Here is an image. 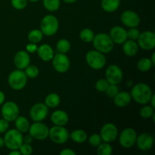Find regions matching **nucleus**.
<instances>
[{"instance_id": "ddd939ff", "label": "nucleus", "mask_w": 155, "mask_h": 155, "mask_svg": "<svg viewBox=\"0 0 155 155\" xmlns=\"http://www.w3.org/2000/svg\"><path fill=\"white\" fill-rule=\"evenodd\" d=\"M48 113V107L43 103H36L30 108V117L32 120L40 122L44 120Z\"/></svg>"}, {"instance_id": "7ed1b4c3", "label": "nucleus", "mask_w": 155, "mask_h": 155, "mask_svg": "<svg viewBox=\"0 0 155 155\" xmlns=\"http://www.w3.org/2000/svg\"><path fill=\"white\" fill-rule=\"evenodd\" d=\"M5 145L9 150H18L23 143L22 133L17 129L8 130L4 136Z\"/></svg>"}, {"instance_id": "2eb2a0df", "label": "nucleus", "mask_w": 155, "mask_h": 155, "mask_svg": "<svg viewBox=\"0 0 155 155\" xmlns=\"http://www.w3.org/2000/svg\"><path fill=\"white\" fill-rule=\"evenodd\" d=\"M100 136L104 142H112L117 139L118 136L117 128L114 124L107 123L101 127Z\"/></svg>"}, {"instance_id": "c756f323", "label": "nucleus", "mask_w": 155, "mask_h": 155, "mask_svg": "<svg viewBox=\"0 0 155 155\" xmlns=\"http://www.w3.org/2000/svg\"><path fill=\"white\" fill-rule=\"evenodd\" d=\"M43 38V33L40 30H33L29 33L28 40L32 43H38Z\"/></svg>"}, {"instance_id": "f257e3e1", "label": "nucleus", "mask_w": 155, "mask_h": 155, "mask_svg": "<svg viewBox=\"0 0 155 155\" xmlns=\"http://www.w3.org/2000/svg\"><path fill=\"white\" fill-rule=\"evenodd\" d=\"M152 94V91L149 86L145 83H140L133 86L130 95L136 102L140 104H145L150 101Z\"/></svg>"}, {"instance_id": "6ab92c4d", "label": "nucleus", "mask_w": 155, "mask_h": 155, "mask_svg": "<svg viewBox=\"0 0 155 155\" xmlns=\"http://www.w3.org/2000/svg\"><path fill=\"white\" fill-rule=\"evenodd\" d=\"M14 63L18 69L24 70L30 63V54L25 51H18L14 58Z\"/></svg>"}, {"instance_id": "6e6552de", "label": "nucleus", "mask_w": 155, "mask_h": 155, "mask_svg": "<svg viewBox=\"0 0 155 155\" xmlns=\"http://www.w3.org/2000/svg\"><path fill=\"white\" fill-rule=\"evenodd\" d=\"M20 110L18 104L14 101H6L2 104L1 114L3 119L8 122H13L19 116Z\"/></svg>"}, {"instance_id": "423d86ee", "label": "nucleus", "mask_w": 155, "mask_h": 155, "mask_svg": "<svg viewBox=\"0 0 155 155\" xmlns=\"http://www.w3.org/2000/svg\"><path fill=\"white\" fill-rule=\"evenodd\" d=\"M86 61L87 64L94 70L102 69L106 64V58L103 53L92 50L87 52L86 55Z\"/></svg>"}, {"instance_id": "9b49d317", "label": "nucleus", "mask_w": 155, "mask_h": 155, "mask_svg": "<svg viewBox=\"0 0 155 155\" xmlns=\"http://www.w3.org/2000/svg\"><path fill=\"white\" fill-rule=\"evenodd\" d=\"M136 139H137V134L136 130L133 128H127L123 130L120 135V144L124 148H131L136 144Z\"/></svg>"}, {"instance_id": "f704fd0d", "label": "nucleus", "mask_w": 155, "mask_h": 155, "mask_svg": "<svg viewBox=\"0 0 155 155\" xmlns=\"http://www.w3.org/2000/svg\"><path fill=\"white\" fill-rule=\"evenodd\" d=\"M154 113V108L151 105H145L142 107L140 110V115L142 117L148 119L152 117L153 114Z\"/></svg>"}, {"instance_id": "58836bf2", "label": "nucleus", "mask_w": 155, "mask_h": 155, "mask_svg": "<svg viewBox=\"0 0 155 155\" xmlns=\"http://www.w3.org/2000/svg\"><path fill=\"white\" fill-rule=\"evenodd\" d=\"M101 142H102V139L99 134H96V133L92 134L89 138V144L93 147H98L101 143Z\"/></svg>"}, {"instance_id": "79ce46f5", "label": "nucleus", "mask_w": 155, "mask_h": 155, "mask_svg": "<svg viewBox=\"0 0 155 155\" xmlns=\"http://www.w3.org/2000/svg\"><path fill=\"white\" fill-rule=\"evenodd\" d=\"M9 128L8 121L5 119H0V133H5Z\"/></svg>"}, {"instance_id": "b1692460", "label": "nucleus", "mask_w": 155, "mask_h": 155, "mask_svg": "<svg viewBox=\"0 0 155 155\" xmlns=\"http://www.w3.org/2000/svg\"><path fill=\"white\" fill-rule=\"evenodd\" d=\"M120 5V0H101V6L106 12H114L117 10Z\"/></svg>"}, {"instance_id": "a211bd4d", "label": "nucleus", "mask_w": 155, "mask_h": 155, "mask_svg": "<svg viewBox=\"0 0 155 155\" xmlns=\"http://www.w3.org/2000/svg\"><path fill=\"white\" fill-rule=\"evenodd\" d=\"M110 37L111 38L114 43L123 44L128 38H127V30L122 27L116 26L114 27L110 31Z\"/></svg>"}, {"instance_id": "a878e982", "label": "nucleus", "mask_w": 155, "mask_h": 155, "mask_svg": "<svg viewBox=\"0 0 155 155\" xmlns=\"http://www.w3.org/2000/svg\"><path fill=\"white\" fill-rule=\"evenodd\" d=\"M61 98L57 93H49L45 98V104L48 107L54 108L60 104Z\"/></svg>"}, {"instance_id": "412c9836", "label": "nucleus", "mask_w": 155, "mask_h": 155, "mask_svg": "<svg viewBox=\"0 0 155 155\" xmlns=\"http://www.w3.org/2000/svg\"><path fill=\"white\" fill-rule=\"evenodd\" d=\"M51 120L55 126L64 127L68 122V115L66 112L62 110H55L51 114Z\"/></svg>"}, {"instance_id": "7c9ffc66", "label": "nucleus", "mask_w": 155, "mask_h": 155, "mask_svg": "<svg viewBox=\"0 0 155 155\" xmlns=\"http://www.w3.org/2000/svg\"><path fill=\"white\" fill-rule=\"evenodd\" d=\"M94 36H95L94 32L89 28H85L80 31V38L84 42H91Z\"/></svg>"}, {"instance_id": "f3484780", "label": "nucleus", "mask_w": 155, "mask_h": 155, "mask_svg": "<svg viewBox=\"0 0 155 155\" xmlns=\"http://www.w3.org/2000/svg\"><path fill=\"white\" fill-rule=\"evenodd\" d=\"M136 143L139 150L143 151H148L151 149L154 144V139L152 136L148 133H142L137 136Z\"/></svg>"}, {"instance_id": "0eeeda50", "label": "nucleus", "mask_w": 155, "mask_h": 155, "mask_svg": "<svg viewBox=\"0 0 155 155\" xmlns=\"http://www.w3.org/2000/svg\"><path fill=\"white\" fill-rule=\"evenodd\" d=\"M48 137L55 144L65 143L70 138L68 130L62 126H54L48 131Z\"/></svg>"}, {"instance_id": "f8f14e48", "label": "nucleus", "mask_w": 155, "mask_h": 155, "mask_svg": "<svg viewBox=\"0 0 155 155\" xmlns=\"http://www.w3.org/2000/svg\"><path fill=\"white\" fill-rule=\"evenodd\" d=\"M138 45L144 50H151L155 47V34L152 31H145L139 34Z\"/></svg>"}, {"instance_id": "2f4dec72", "label": "nucleus", "mask_w": 155, "mask_h": 155, "mask_svg": "<svg viewBox=\"0 0 155 155\" xmlns=\"http://www.w3.org/2000/svg\"><path fill=\"white\" fill-rule=\"evenodd\" d=\"M112 149L111 145L109 144V142H104L102 143L101 142L99 145L98 146V149H97V153L98 155H110L112 154Z\"/></svg>"}, {"instance_id": "3c124183", "label": "nucleus", "mask_w": 155, "mask_h": 155, "mask_svg": "<svg viewBox=\"0 0 155 155\" xmlns=\"http://www.w3.org/2000/svg\"><path fill=\"white\" fill-rule=\"evenodd\" d=\"M151 61V63H152L153 66H154V65H155V54H154V53H153V54H152Z\"/></svg>"}, {"instance_id": "9d476101", "label": "nucleus", "mask_w": 155, "mask_h": 155, "mask_svg": "<svg viewBox=\"0 0 155 155\" xmlns=\"http://www.w3.org/2000/svg\"><path fill=\"white\" fill-rule=\"evenodd\" d=\"M29 134L35 139L37 140H44L48 137V127L42 124V122H35L30 126L29 128Z\"/></svg>"}, {"instance_id": "4468645a", "label": "nucleus", "mask_w": 155, "mask_h": 155, "mask_svg": "<svg viewBox=\"0 0 155 155\" xmlns=\"http://www.w3.org/2000/svg\"><path fill=\"white\" fill-rule=\"evenodd\" d=\"M105 77L109 84H119L123 80L122 70L117 65H110L106 70Z\"/></svg>"}, {"instance_id": "49530a36", "label": "nucleus", "mask_w": 155, "mask_h": 155, "mask_svg": "<svg viewBox=\"0 0 155 155\" xmlns=\"http://www.w3.org/2000/svg\"><path fill=\"white\" fill-rule=\"evenodd\" d=\"M5 98V94L2 91H0V106L4 103Z\"/></svg>"}, {"instance_id": "c9c22d12", "label": "nucleus", "mask_w": 155, "mask_h": 155, "mask_svg": "<svg viewBox=\"0 0 155 155\" xmlns=\"http://www.w3.org/2000/svg\"><path fill=\"white\" fill-rule=\"evenodd\" d=\"M109 83L107 81L106 79H100L95 83V89L98 91V92H105L107 89V86H108Z\"/></svg>"}, {"instance_id": "37998d69", "label": "nucleus", "mask_w": 155, "mask_h": 155, "mask_svg": "<svg viewBox=\"0 0 155 155\" xmlns=\"http://www.w3.org/2000/svg\"><path fill=\"white\" fill-rule=\"evenodd\" d=\"M37 45H36V43H32V42H30V43L27 44V47H26V48H27V51L29 53H34L35 51H36V50H37Z\"/></svg>"}, {"instance_id": "4be33fe9", "label": "nucleus", "mask_w": 155, "mask_h": 155, "mask_svg": "<svg viewBox=\"0 0 155 155\" xmlns=\"http://www.w3.org/2000/svg\"><path fill=\"white\" fill-rule=\"evenodd\" d=\"M130 101H131V95L127 92H119L114 97V102L115 105L119 107H127Z\"/></svg>"}, {"instance_id": "72a5a7b5", "label": "nucleus", "mask_w": 155, "mask_h": 155, "mask_svg": "<svg viewBox=\"0 0 155 155\" xmlns=\"http://www.w3.org/2000/svg\"><path fill=\"white\" fill-rule=\"evenodd\" d=\"M24 70H25L24 72H25L26 75H27V77H29V78H36V77H38V75H39V68L36 66H35V65L29 64Z\"/></svg>"}, {"instance_id": "8fccbe9b", "label": "nucleus", "mask_w": 155, "mask_h": 155, "mask_svg": "<svg viewBox=\"0 0 155 155\" xmlns=\"http://www.w3.org/2000/svg\"><path fill=\"white\" fill-rule=\"evenodd\" d=\"M4 146H5L4 139H3L2 137H1V136H0V148H3Z\"/></svg>"}, {"instance_id": "4c0bfd02", "label": "nucleus", "mask_w": 155, "mask_h": 155, "mask_svg": "<svg viewBox=\"0 0 155 155\" xmlns=\"http://www.w3.org/2000/svg\"><path fill=\"white\" fill-rule=\"evenodd\" d=\"M105 92L107 96H109L110 98H114L119 92V88H118L117 85L109 84Z\"/></svg>"}, {"instance_id": "bb28decb", "label": "nucleus", "mask_w": 155, "mask_h": 155, "mask_svg": "<svg viewBox=\"0 0 155 155\" xmlns=\"http://www.w3.org/2000/svg\"><path fill=\"white\" fill-rule=\"evenodd\" d=\"M70 138L77 143H83L87 139V134L83 130H76L71 133Z\"/></svg>"}, {"instance_id": "864d4df0", "label": "nucleus", "mask_w": 155, "mask_h": 155, "mask_svg": "<svg viewBox=\"0 0 155 155\" xmlns=\"http://www.w3.org/2000/svg\"><path fill=\"white\" fill-rule=\"evenodd\" d=\"M27 1H30V2H38L39 0H27Z\"/></svg>"}, {"instance_id": "c03bdc74", "label": "nucleus", "mask_w": 155, "mask_h": 155, "mask_svg": "<svg viewBox=\"0 0 155 155\" xmlns=\"http://www.w3.org/2000/svg\"><path fill=\"white\" fill-rule=\"evenodd\" d=\"M61 155H75L76 153L75 151H74L73 150L69 149V148H66V149L62 150L60 152Z\"/></svg>"}, {"instance_id": "ea45409f", "label": "nucleus", "mask_w": 155, "mask_h": 155, "mask_svg": "<svg viewBox=\"0 0 155 155\" xmlns=\"http://www.w3.org/2000/svg\"><path fill=\"white\" fill-rule=\"evenodd\" d=\"M21 152V154L24 155H30L33 153V148L30 145V144L24 143L23 142L22 145L20 146L19 149H18Z\"/></svg>"}, {"instance_id": "1a4fd4ad", "label": "nucleus", "mask_w": 155, "mask_h": 155, "mask_svg": "<svg viewBox=\"0 0 155 155\" xmlns=\"http://www.w3.org/2000/svg\"><path fill=\"white\" fill-rule=\"evenodd\" d=\"M51 60H52V66L54 69L61 74L68 72L71 68V61L66 54L58 53L53 56Z\"/></svg>"}, {"instance_id": "c85d7f7f", "label": "nucleus", "mask_w": 155, "mask_h": 155, "mask_svg": "<svg viewBox=\"0 0 155 155\" xmlns=\"http://www.w3.org/2000/svg\"><path fill=\"white\" fill-rule=\"evenodd\" d=\"M153 67L152 63L151 61V59L144 58L139 61L137 64V68L141 72H148V71L151 69Z\"/></svg>"}, {"instance_id": "09e8293b", "label": "nucleus", "mask_w": 155, "mask_h": 155, "mask_svg": "<svg viewBox=\"0 0 155 155\" xmlns=\"http://www.w3.org/2000/svg\"><path fill=\"white\" fill-rule=\"evenodd\" d=\"M9 155H21V152L18 150H11V151L9 152Z\"/></svg>"}, {"instance_id": "a19ab883", "label": "nucleus", "mask_w": 155, "mask_h": 155, "mask_svg": "<svg viewBox=\"0 0 155 155\" xmlns=\"http://www.w3.org/2000/svg\"><path fill=\"white\" fill-rule=\"evenodd\" d=\"M127 38L132 40H136L139 38L140 32L136 27H131L128 31H127Z\"/></svg>"}, {"instance_id": "f03ea898", "label": "nucleus", "mask_w": 155, "mask_h": 155, "mask_svg": "<svg viewBox=\"0 0 155 155\" xmlns=\"http://www.w3.org/2000/svg\"><path fill=\"white\" fill-rule=\"evenodd\" d=\"M92 42L95 50L101 53H109L114 48V42L107 33H98L94 36Z\"/></svg>"}, {"instance_id": "de8ad7c7", "label": "nucleus", "mask_w": 155, "mask_h": 155, "mask_svg": "<svg viewBox=\"0 0 155 155\" xmlns=\"http://www.w3.org/2000/svg\"><path fill=\"white\" fill-rule=\"evenodd\" d=\"M149 102H151V106L152 107H155V94H152L151 99H150Z\"/></svg>"}, {"instance_id": "473e14b6", "label": "nucleus", "mask_w": 155, "mask_h": 155, "mask_svg": "<svg viewBox=\"0 0 155 155\" xmlns=\"http://www.w3.org/2000/svg\"><path fill=\"white\" fill-rule=\"evenodd\" d=\"M57 49L60 53L66 54L71 49V43L68 39H61L57 42Z\"/></svg>"}, {"instance_id": "a18cd8bd", "label": "nucleus", "mask_w": 155, "mask_h": 155, "mask_svg": "<svg viewBox=\"0 0 155 155\" xmlns=\"http://www.w3.org/2000/svg\"><path fill=\"white\" fill-rule=\"evenodd\" d=\"M33 138L30 136V134L27 135L26 136H23V142L27 144H30L32 142H33Z\"/></svg>"}, {"instance_id": "dca6fc26", "label": "nucleus", "mask_w": 155, "mask_h": 155, "mask_svg": "<svg viewBox=\"0 0 155 155\" xmlns=\"http://www.w3.org/2000/svg\"><path fill=\"white\" fill-rule=\"evenodd\" d=\"M120 20L123 24L128 27H137L140 24V18L136 12L131 10H127L120 15Z\"/></svg>"}, {"instance_id": "39448f33", "label": "nucleus", "mask_w": 155, "mask_h": 155, "mask_svg": "<svg viewBox=\"0 0 155 155\" xmlns=\"http://www.w3.org/2000/svg\"><path fill=\"white\" fill-rule=\"evenodd\" d=\"M58 21L54 15H46L42 18L40 23V30L45 36H51L54 35L58 30Z\"/></svg>"}, {"instance_id": "aec40b11", "label": "nucleus", "mask_w": 155, "mask_h": 155, "mask_svg": "<svg viewBox=\"0 0 155 155\" xmlns=\"http://www.w3.org/2000/svg\"><path fill=\"white\" fill-rule=\"evenodd\" d=\"M36 51L39 57L44 61H49L54 56V51L48 44L41 45L40 46L38 47Z\"/></svg>"}, {"instance_id": "5701e85b", "label": "nucleus", "mask_w": 155, "mask_h": 155, "mask_svg": "<svg viewBox=\"0 0 155 155\" xmlns=\"http://www.w3.org/2000/svg\"><path fill=\"white\" fill-rule=\"evenodd\" d=\"M123 51L127 56L133 57V56H135L138 53L139 45H138V43L135 40H132V39L127 40V39L123 43Z\"/></svg>"}, {"instance_id": "e433bc0d", "label": "nucleus", "mask_w": 155, "mask_h": 155, "mask_svg": "<svg viewBox=\"0 0 155 155\" xmlns=\"http://www.w3.org/2000/svg\"><path fill=\"white\" fill-rule=\"evenodd\" d=\"M11 4L14 8L17 10H22L27 5V0H11Z\"/></svg>"}, {"instance_id": "603ef678", "label": "nucleus", "mask_w": 155, "mask_h": 155, "mask_svg": "<svg viewBox=\"0 0 155 155\" xmlns=\"http://www.w3.org/2000/svg\"><path fill=\"white\" fill-rule=\"evenodd\" d=\"M64 2L66 3H68V4H72V3H74L76 2H77L78 0H63Z\"/></svg>"}, {"instance_id": "393cba45", "label": "nucleus", "mask_w": 155, "mask_h": 155, "mask_svg": "<svg viewBox=\"0 0 155 155\" xmlns=\"http://www.w3.org/2000/svg\"><path fill=\"white\" fill-rule=\"evenodd\" d=\"M15 124L16 129L21 133H25L28 132L29 128H30V123L25 117L18 116L15 120Z\"/></svg>"}, {"instance_id": "cd10ccee", "label": "nucleus", "mask_w": 155, "mask_h": 155, "mask_svg": "<svg viewBox=\"0 0 155 155\" xmlns=\"http://www.w3.org/2000/svg\"><path fill=\"white\" fill-rule=\"evenodd\" d=\"M42 4L48 12H56L60 8V0H42Z\"/></svg>"}, {"instance_id": "20e7f679", "label": "nucleus", "mask_w": 155, "mask_h": 155, "mask_svg": "<svg viewBox=\"0 0 155 155\" xmlns=\"http://www.w3.org/2000/svg\"><path fill=\"white\" fill-rule=\"evenodd\" d=\"M27 82V77L22 70H15L10 73L8 78V83L14 90H21L25 87Z\"/></svg>"}]
</instances>
